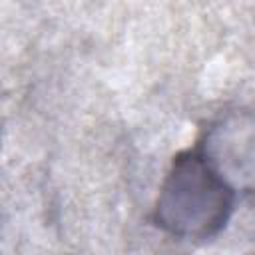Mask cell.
Wrapping results in <instances>:
<instances>
[{
  "mask_svg": "<svg viewBox=\"0 0 255 255\" xmlns=\"http://www.w3.org/2000/svg\"><path fill=\"white\" fill-rule=\"evenodd\" d=\"M237 191L195 145L179 151L153 203V223L171 237L205 241L225 229Z\"/></svg>",
  "mask_w": 255,
  "mask_h": 255,
  "instance_id": "1",
  "label": "cell"
},
{
  "mask_svg": "<svg viewBox=\"0 0 255 255\" xmlns=\"http://www.w3.org/2000/svg\"><path fill=\"white\" fill-rule=\"evenodd\" d=\"M197 147L239 191H255V114L229 112L205 128Z\"/></svg>",
  "mask_w": 255,
  "mask_h": 255,
  "instance_id": "2",
  "label": "cell"
}]
</instances>
